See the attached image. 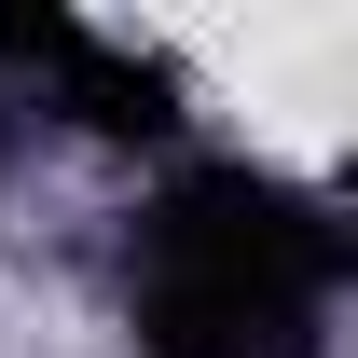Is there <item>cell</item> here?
Instances as JSON below:
<instances>
[{
  "instance_id": "obj_1",
  "label": "cell",
  "mask_w": 358,
  "mask_h": 358,
  "mask_svg": "<svg viewBox=\"0 0 358 358\" xmlns=\"http://www.w3.org/2000/svg\"><path fill=\"white\" fill-rule=\"evenodd\" d=\"M345 275V234L262 166H193L138 221L124 317L138 358H317V303Z\"/></svg>"
},
{
  "instance_id": "obj_2",
  "label": "cell",
  "mask_w": 358,
  "mask_h": 358,
  "mask_svg": "<svg viewBox=\"0 0 358 358\" xmlns=\"http://www.w3.org/2000/svg\"><path fill=\"white\" fill-rule=\"evenodd\" d=\"M0 55L42 69V96H55L83 138H166V124H179V69H166V55L96 42V28L42 14V0H0Z\"/></svg>"
}]
</instances>
